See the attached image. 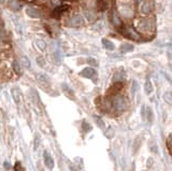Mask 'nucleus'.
I'll list each match as a JSON object with an SVG mask.
<instances>
[{
    "mask_svg": "<svg viewBox=\"0 0 172 171\" xmlns=\"http://www.w3.org/2000/svg\"><path fill=\"white\" fill-rule=\"evenodd\" d=\"M102 45L104 46V49H107L108 51H114V49H115V45H114L110 40H108V39H105V38L102 39Z\"/></svg>",
    "mask_w": 172,
    "mask_h": 171,
    "instance_id": "0eeeda50",
    "label": "nucleus"
},
{
    "mask_svg": "<svg viewBox=\"0 0 172 171\" xmlns=\"http://www.w3.org/2000/svg\"><path fill=\"white\" fill-rule=\"evenodd\" d=\"M167 145H168V150H169V153L171 154V137H169V138H168Z\"/></svg>",
    "mask_w": 172,
    "mask_h": 171,
    "instance_id": "a878e982",
    "label": "nucleus"
},
{
    "mask_svg": "<svg viewBox=\"0 0 172 171\" xmlns=\"http://www.w3.org/2000/svg\"><path fill=\"white\" fill-rule=\"evenodd\" d=\"M112 22H113V24L116 26V27H119V26L122 25V20H121V18L118 17L117 14H116L115 12L112 13Z\"/></svg>",
    "mask_w": 172,
    "mask_h": 171,
    "instance_id": "f8f14e48",
    "label": "nucleus"
},
{
    "mask_svg": "<svg viewBox=\"0 0 172 171\" xmlns=\"http://www.w3.org/2000/svg\"><path fill=\"white\" fill-rule=\"evenodd\" d=\"M5 167L7 169H9V163H5Z\"/></svg>",
    "mask_w": 172,
    "mask_h": 171,
    "instance_id": "7c9ffc66",
    "label": "nucleus"
},
{
    "mask_svg": "<svg viewBox=\"0 0 172 171\" xmlns=\"http://www.w3.org/2000/svg\"><path fill=\"white\" fill-rule=\"evenodd\" d=\"M26 13L28 14V16L32 18H40L41 17V12L38 10V9H35V8H27L26 9Z\"/></svg>",
    "mask_w": 172,
    "mask_h": 171,
    "instance_id": "39448f33",
    "label": "nucleus"
},
{
    "mask_svg": "<svg viewBox=\"0 0 172 171\" xmlns=\"http://www.w3.org/2000/svg\"><path fill=\"white\" fill-rule=\"evenodd\" d=\"M119 51L122 53H128V52H132L134 51V45L132 44H129V43H124L121 45L119 47Z\"/></svg>",
    "mask_w": 172,
    "mask_h": 171,
    "instance_id": "6e6552de",
    "label": "nucleus"
},
{
    "mask_svg": "<svg viewBox=\"0 0 172 171\" xmlns=\"http://www.w3.org/2000/svg\"><path fill=\"white\" fill-rule=\"evenodd\" d=\"M112 105H113L114 109L116 111H119V112H123L127 109V102L125 100V98L123 96H114L113 100H112Z\"/></svg>",
    "mask_w": 172,
    "mask_h": 171,
    "instance_id": "f257e3e1",
    "label": "nucleus"
},
{
    "mask_svg": "<svg viewBox=\"0 0 172 171\" xmlns=\"http://www.w3.org/2000/svg\"><path fill=\"white\" fill-rule=\"evenodd\" d=\"M153 143H154V144H151V150L154 152V153H156L157 152V144L154 142V141H153Z\"/></svg>",
    "mask_w": 172,
    "mask_h": 171,
    "instance_id": "bb28decb",
    "label": "nucleus"
},
{
    "mask_svg": "<svg viewBox=\"0 0 172 171\" xmlns=\"http://www.w3.org/2000/svg\"><path fill=\"white\" fill-rule=\"evenodd\" d=\"M69 168H70V170H71V171H77L73 166H69Z\"/></svg>",
    "mask_w": 172,
    "mask_h": 171,
    "instance_id": "c756f323",
    "label": "nucleus"
},
{
    "mask_svg": "<svg viewBox=\"0 0 172 171\" xmlns=\"http://www.w3.org/2000/svg\"><path fill=\"white\" fill-rule=\"evenodd\" d=\"M9 7H10L11 10L17 11L20 9V3H18L17 0H10L9 1Z\"/></svg>",
    "mask_w": 172,
    "mask_h": 171,
    "instance_id": "9d476101",
    "label": "nucleus"
},
{
    "mask_svg": "<svg viewBox=\"0 0 172 171\" xmlns=\"http://www.w3.org/2000/svg\"><path fill=\"white\" fill-rule=\"evenodd\" d=\"M39 144H40V137H39V135H37L36 138H35V148H38Z\"/></svg>",
    "mask_w": 172,
    "mask_h": 171,
    "instance_id": "393cba45",
    "label": "nucleus"
},
{
    "mask_svg": "<svg viewBox=\"0 0 172 171\" xmlns=\"http://www.w3.org/2000/svg\"><path fill=\"white\" fill-rule=\"evenodd\" d=\"M146 118H147V121H149V123H152L153 122V120H154L153 110H152V108H149V107L146 108Z\"/></svg>",
    "mask_w": 172,
    "mask_h": 171,
    "instance_id": "4468645a",
    "label": "nucleus"
},
{
    "mask_svg": "<svg viewBox=\"0 0 172 171\" xmlns=\"http://www.w3.org/2000/svg\"><path fill=\"white\" fill-rule=\"evenodd\" d=\"M96 74H97V72L94 69H92V68H85V69H83L82 71L80 72L81 77L86 78V79H92Z\"/></svg>",
    "mask_w": 172,
    "mask_h": 171,
    "instance_id": "20e7f679",
    "label": "nucleus"
},
{
    "mask_svg": "<svg viewBox=\"0 0 172 171\" xmlns=\"http://www.w3.org/2000/svg\"><path fill=\"white\" fill-rule=\"evenodd\" d=\"M37 78H38L39 81L42 82V83H46V84H50V79H49L47 77H46L45 74L39 73L38 75H37Z\"/></svg>",
    "mask_w": 172,
    "mask_h": 171,
    "instance_id": "2eb2a0df",
    "label": "nucleus"
},
{
    "mask_svg": "<svg viewBox=\"0 0 172 171\" xmlns=\"http://www.w3.org/2000/svg\"><path fill=\"white\" fill-rule=\"evenodd\" d=\"M12 96L14 98V100H15V102L20 101V97H17V90H16V88H13L12 90Z\"/></svg>",
    "mask_w": 172,
    "mask_h": 171,
    "instance_id": "5701e85b",
    "label": "nucleus"
},
{
    "mask_svg": "<svg viewBox=\"0 0 172 171\" xmlns=\"http://www.w3.org/2000/svg\"><path fill=\"white\" fill-rule=\"evenodd\" d=\"M43 158H44V163H45V166L47 167V168L49 169L54 168V160H53L52 156L50 155V153L47 151H44Z\"/></svg>",
    "mask_w": 172,
    "mask_h": 171,
    "instance_id": "7ed1b4c3",
    "label": "nucleus"
},
{
    "mask_svg": "<svg viewBox=\"0 0 172 171\" xmlns=\"http://www.w3.org/2000/svg\"><path fill=\"white\" fill-rule=\"evenodd\" d=\"M37 63H38V65L41 67V68H43V67L45 66V60H44V58H43V57H41V56L37 58Z\"/></svg>",
    "mask_w": 172,
    "mask_h": 171,
    "instance_id": "412c9836",
    "label": "nucleus"
},
{
    "mask_svg": "<svg viewBox=\"0 0 172 171\" xmlns=\"http://www.w3.org/2000/svg\"><path fill=\"white\" fill-rule=\"evenodd\" d=\"M14 169H15V171H25V169H24V167L22 166V163H20V161H17V163H15Z\"/></svg>",
    "mask_w": 172,
    "mask_h": 171,
    "instance_id": "4be33fe9",
    "label": "nucleus"
},
{
    "mask_svg": "<svg viewBox=\"0 0 172 171\" xmlns=\"http://www.w3.org/2000/svg\"><path fill=\"white\" fill-rule=\"evenodd\" d=\"M152 11V7L149 5V3L147 2H144L143 5H142L141 7V12L143 13V14H149Z\"/></svg>",
    "mask_w": 172,
    "mask_h": 171,
    "instance_id": "1a4fd4ad",
    "label": "nucleus"
},
{
    "mask_svg": "<svg viewBox=\"0 0 172 171\" xmlns=\"http://www.w3.org/2000/svg\"><path fill=\"white\" fill-rule=\"evenodd\" d=\"M147 163H149V167H152V165H153V158L149 157V158L147 159Z\"/></svg>",
    "mask_w": 172,
    "mask_h": 171,
    "instance_id": "c85d7f7f",
    "label": "nucleus"
},
{
    "mask_svg": "<svg viewBox=\"0 0 172 171\" xmlns=\"http://www.w3.org/2000/svg\"><path fill=\"white\" fill-rule=\"evenodd\" d=\"M144 90H145V93H146L147 95H149L152 92H153V85H152L151 81L149 80H146V82H145V85H144Z\"/></svg>",
    "mask_w": 172,
    "mask_h": 171,
    "instance_id": "ddd939ff",
    "label": "nucleus"
},
{
    "mask_svg": "<svg viewBox=\"0 0 172 171\" xmlns=\"http://www.w3.org/2000/svg\"><path fill=\"white\" fill-rule=\"evenodd\" d=\"M139 88V85H138V82L137 81H134L132 82V85H131V95L132 96H134L137 93V90H138Z\"/></svg>",
    "mask_w": 172,
    "mask_h": 171,
    "instance_id": "f3484780",
    "label": "nucleus"
},
{
    "mask_svg": "<svg viewBox=\"0 0 172 171\" xmlns=\"http://www.w3.org/2000/svg\"><path fill=\"white\" fill-rule=\"evenodd\" d=\"M36 43H37V45H38V47L41 51H44L45 50V47H46V43L44 42V41H42V40H37L36 41Z\"/></svg>",
    "mask_w": 172,
    "mask_h": 171,
    "instance_id": "a211bd4d",
    "label": "nucleus"
},
{
    "mask_svg": "<svg viewBox=\"0 0 172 171\" xmlns=\"http://www.w3.org/2000/svg\"><path fill=\"white\" fill-rule=\"evenodd\" d=\"M21 60H22V64H23V66L25 67V68H27V69H30V66H31V64H30V60H29L28 58L26 56H23L21 58Z\"/></svg>",
    "mask_w": 172,
    "mask_h": 171,
    "instance_id": "dca6fc26",
    "label": "nucleus"
},
{
    "mask_svg": "<svg viewBox=\"0 0 172 171\" xmlns=\"http://www.w3.org/2000/svg\"><path fill=\"white\" fill-rule=\"evenodd\" d=\"M94 118H95V121H96V123L98 124V126L100 128H104V123L102 122V120H101L99 116H94Z\"/></svg>",
    "mask_w": 172,
    "mask_h": 171,
    "instance_id": "6ab92c4d",
    "label": "nucleus"
},
{
    "mask_svg": "<svg viewBox=\"0 0 172 171\" xmlns=\"http://www.w3.org/2000/svg\"><path fill=\"white\" fill-rule=\"evenodd\" d=\"M68 9H69L68 5H58V7H56V9L54 10V12H53V16H54V17H58L62 12L67 11Z\"/></svg>",
    "mask_w": 172,
    "mask_h": 171,
    "instance_id": "423d86ee",
    "label": "nucleus"
},
{
    "mask_svg": "<svg viewBox=\"0 0 172 171\" xmlns=\"http://www.w3.org/2000/svg\"><path fill=\"white\" fill-rule=\"evenodd\" d=\"M13 69H14L15 73L18 74V75H21V74L23 73V70H22L21 64H20L18 61H14V63H13Z\"/></svg>",
    "mask_w": 172,
    "mask_h": 171,
    "instance_id": "9b49d317",
    "label": "nucleus"
},
{
    "mask_svg": "<svg viewBox=\"0 0 172 171\" xmlns=\"http://www.w3.org/2000/svg\"><path fill=\"white\" fill-rule=\"evenodd\" d=\"M83 24V20L80 15H74L72 16L69 20H68V26L70 27H79Z\"/></svg>",
    "mask_w": 172,
    "mask_h": 171,
    "instance_id": "f03ea898",
    "label": "nucleus"
},
{
    "mask_svg": "<svg viewBox=\"0 0 172 171\" xmlns=\"http://www.w3.org/2000/svg\"><path fill=\"white\" fill-rule=\"evenodd\" d=\"M83 128H84V131H86V133H87V131H90V129H92L90 125L86 122H83Z\"/></svg>",
    "mask_w": 172,
    "mask_h": 171,
    "instance_id": "b1692460",
    "label": "nucleus"
},
{
    "mask_svg": "<svg viewBox=\"0 0 172 171\" xmlns=\"http://www.w3.org/2000/svg\"><path fill=\"white\" fill-rule=\"evenodd\" d=\"M87 63H88V64H90V65H94V66H96V67L98 66V63L96 60H94V59H88Z\"/></svg>",
    "mask_w": 172,
    "mask_h": 171,
    "instance_id": "cd10ccee",
    "label": "nucleus"
},
{
    "mask_svg": "<svg viewBox=\"0 0 172 171\" xmlns=\"http://www.w3.org/2000/svg\"><path fill=\"white\" fill-rule=\"evenodd\" d=\"M164 99L166 100V102H167V103L171 105V93H170V92L166 93V94L164 95Z\"/></svg>",
    "mask_w": 172,
    "mask_h": 171,
    "instance_id": "aec40b11",
    "label": "nucleus"
}]
</instances>
